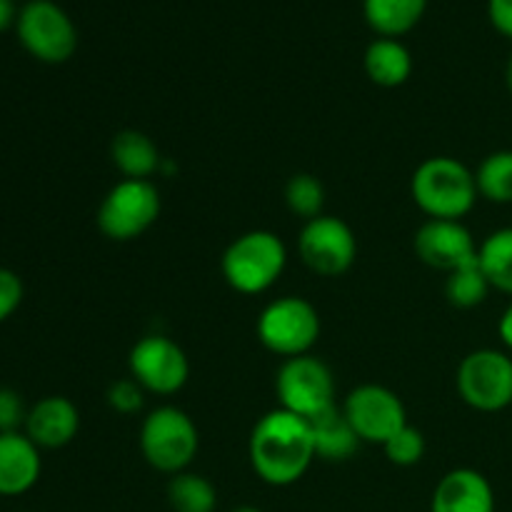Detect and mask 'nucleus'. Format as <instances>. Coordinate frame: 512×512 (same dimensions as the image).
Wrapping results in <instances>:
<instances>
[{
    "instance_id": "nucleus-1",
    "label": "nucleus",
    "mask_w": 512,
    "mask_h": 512,
    "mask_svg": "<svg viewBox=\"0 0 512 512\" xmlns=\"http://www.w3.org/2000/svg\"><path fill=\"white\" fill-rule=\"evenodd\" d=\"M248 458L255 475L273 488L298 483L315 460L313 433L308 420L290 410L275 408L253 425Z\"/></svg>"
},
{
    "instance_id": "nucleus-2",
    "label": "nucleus",
    "mask_w": 512,
    "mask_h": 512,
    "mask_svg": "<svg viewBox=\"0 0 512 512\" xmlns=\"http://www.w3.org/2000/svg\"><path fill=\"white\" fill-rule=\"evenodd\" d=\"M410 195L428 220H463L480 198L473 170L450 155L423 160L410 178Z\"/></svg>"
},
{
    "instance_id": "nucleus-3",
    "label": "nucleus",
    "mask_w": 512,
    "mask_h": 512,
    "mask_svg": "<svg viewBox=\"0 0 512 512\" xmlns=\"http://www.w3.org/2000/svg\"><path fill=\"white\" fill-rule=\"evenodd\" d=\"M288 265V248L270 230L238 235L220 258L225 283L243 295H260L273 288Z\"/></svg>"
},
{
    "instance_id": "nucleus-4",
    "label": "nucleus",
    "mask_w": 512,
    "mask_h": 512,
    "mask_svg": "<svg viewBox=\"0 0 512 512\" xmlns=\"http://www.w3.org/2000/svg\"><path fill=\"white\" fill-rule=\"evenodd\" d=\"M200 450L198 425L185 410L160 405L140 425V453L158 473L178 475L190 468Z\"/></svg>"
},
{
    "instance_id": "nucleus-5",
    "label": "nucleus",
    "mask_w": 512,
    "mask_h": 512,
    "mask_svg": "<svg viewBox=\"0 0 512 512\" xmlns=\"http://www.w3.org/2000/svg\"><path fill=\"white\" fill-rule=\"evenodd\" d=\"M258 340L265 350L278 358H300L310 355L313 345L320 338V313L310 300L300 295H285L273 300L260 313Z\"/></svg>"
},
{
    "instance_id": "nucleus-6",
    "label": "nucleus",
    "mask_w": 512,
    "mask_h": 512,
    "mask_svg": "<svg viewBox=\"0 0 512 512\" xmlns=\"http://www.w3.org/2000/svg\"><path fill=\"white\" fill-rule=\"evenodd\" d=\"M160 218V193L150 180H120L98 208V228L115 243L140 238Z\"/></svg>"
},
{
    "instance_id": "nucleus-7",
    "label": "nucleus",
    "mask_w": 512,
    "mask_h": 512,
    "mask_svg": "<svg viewBox=\"0 0 512 512\" xmlns=\"http://www.w3.org/2000/svg\"><path fill=\"white\" fill-rule=\"evenodd\" d=\"M455 385L473 410L500 413L512 405V358L495 348L473 350L460 360Z\"/></svg>"
},
{
    "instance_id": "nucleus-8",
    "label": "nucleus",
    "mask_w": 512,
    "mask_h": 512,
    "mask_svg": "<svg viewBox=\"0 0 512 512\" xmlns=\"http://www.w3.org/2000/svg\"><path fill=\"white\" fill-rule=\"evenodd\" d=\"M275 395L283 410L313 420L335 408V378L328 365L313 355L283 360L275 373Z\"/></svg>"
},
{
    "instance_id": "nucleus-9",
    "label": "nucleus",
    "mask_w": 512,
    "mask_h": 512,
    "mask_svg": "<svg viewBox=\"0 0 512 512\" xmlns=\"http://www.w3.org/2000/svg\"><path fill=\"white\" fill-rule=\"evenodd\" d=\"M18 38L33 58L65 63L78 48L73 20L53 0H30L18 13Z\"/></svg>"
},
{
    "instance_id": "nucleus-10",
    "label": "nucleus",
    "mask_w": 512,
    "mask_h": 512,
    "mask_svg": "<svg viewBox=\"0 0 512 512\" xmlns=\"http://www.w3.org/2000/svg\"><path fill=\"white\" fill-rule=\"evenodd\" d=\"M298 250L303 263L323 278H338L353 268L358 258V238L343 218L318 215L300 230Z\"/></svg>"
},
{
    "instance_id": "nucleus-11",
    "label": "nucleus",
    "mask_w": 512,
    "mask_h": 512,
    "mask_svg": "<svg viewBox=\"0 0 512 512\" xmlns=\"http://www.w3.org/2000/svg\"><path fill=\"white\" fill-rule=\"evenodd\" d=\"M130 378L155 395H175L190 378V363L185 350L165 335H145L128 355Z\"/></svg>"
},
{
    "instance_id": "nucleus-12",
    "label": "nucleus",
    "mask_w": 512,
    "mask_h": 512,
    "mask_svg": "<svg viewBox=\"0 0 512 512\" xmlns=\"http://www.w3.org/2000/svg\"><path fill=\"white\" fill-rule=\"evenodd\" d=\"M345 418L363 443L385 445L398 430L408 425V410L398 393L385 385H358L343 403Z\"/></svg>"
},
{
    "instance_id": "nucleus-13",
    "label": "nucleus",
    "mask_w": 512,
    "mask_h": 512,
    "mask_svg": "<svg viewBox=\"0 0 512 512\" xmlns=\"http://www.w3.org/2000/svg\"><path fill=\"white\" fill-rule=\"evenodd\" d=\"M413 248L425 265L443 273L478 260V243L463 220H425L415 233Z\"/></svg>"
},
{
    "instance_id": "nucleus-14",
    "label": "nucleus",
    "mask_w": 512,
    "mask_h": 512,
    "mask_svg": "<svg viewBox=\"0 0 512 512\" xmlns=\"http://www.w3.org/2000/svg\"><path fill=\"white\" fill-rule=\"evenodd\" d=\"M495 490L480 470L455 468L435 485L430 512H495Z\"/></svg>"
},
{
    "instance_id": "nucleus-15",
    "label": "nucleus",
    "mask_w": 512,
    "mask_h": 512,
    "mask_svg": "<svg viewBox=\"0 0 512 512\" xmlns=\"http://www.w3.org/2000/svg\"><path fill=\"white\" fill-rule=\"evenodd\" d=\"M78 430V408L73 400L63 398V395H48V398L38 400L25 418V435L45 450L65 448L68 443H73Z\"/></svg>"
},
{
    "instance_id": "nucleus-16",
    "label": "nucleus",
    "mask_w": 512,
    "mask_h": 512,
    "mask_svg": "<svg viewBox=\"0 0 512 512\" xmlns=\"http://www.w3.org/2000/svg\"><path fill=\"white\" fill-rule=\"evenodd\" d=\"M40 448L23 433H0V495L18 498L38 483Z\"/></svg>"
},
{
    "instance_id": "nucleus-17",
    "label": "nucleus",
    "mask_w": 512,
    "mask_h": 512,
    "mask_svg": "<svg viewBox=\"0 0 512 512\" xmlns=\"http://www.w3.org/2000/svg\"><path fill=\"white\" fill-rule=\"evenodd\" d=\"M308 425L313 433L315 458L325 460V463H345L358 453L360 443H363L338 405L315 415L313 420H308Z\"/></svg>"
},
{
    "instance_id": "nucleus-18",
    "label": "nucleus",
    "mask_w": 512,
    "mask_h": 512,
    "mask_svg": "<svg viewBox=\"0 0 512 512\" xmlns=\"http://www.w3.org/2000/svg\"><path fill=\"white\" fill-rule=\"evenodd\" d=\"M110 158L113 165L128 180H150L163 165L160 150L153 140L140 130H123L110 143Z\"/></svg>"
},
{
    "instance_id": "nucleus-19",
    "label": "nucleus",
    "mask_w": 512,
    "mask_h": 512,
    "mask_svg": "<svg viewBox=\"0 0 512 512\" xmlns=\"http://www.w3.org/2000/svg\"><path fill=\"white\" fill-rule=\"evenodd\" d=\"M365 73L380 88H398L413 73V55L398 38H378L365 50Z\"/></svg>"
},
{
    "instance_id": "nucleus-20",
    "label": "nucleus",
    "mask_w": 512,
    "mask_h": 512,
    "mask_svg": "<svg viewBox=\"0 0 512 512\" xmlns=\"http://www.w3.org/2000/svg\"><path fill=\"white\" fill-rule=\"evenodd\" d=\"M428 0H363L365 20L383 38L410 33L423 18Z\"/></svg>"
},
{
    "instance_id": "nucleus-21",
    "label": "nucleus",
    "mask_w": 512,
    "mask_h": 512,
    "mask_svg": "<svg viewBox=\"0 0 512 512\" xmlns=\"http://www.w3.org/2000/svg\"><path fill=\"white\" fill-rule=\"evenodd\" d=\"M478 260L490 288L512 298V228L490 233L478 245Z\"/></svg>"
},
{
    "instance_id": "nucleus-22",
    "label": "nucleus",
    "mask_w": 512,
    "mask_h": 512,
    "mask_svg": "<svg viewBox=\"0 0 512 512\" xmlns=\"http://www.w3.org/2000/svg\"><path fill=\"white\" fill-rule=\"evenodd\" d=\"M168 503L175 512H215L218 490L198 473H178L168 483Z\"/></svg>"
},
{
    "instance_id": "nucleus-23",
    "label": "nucleus",
    "mask_w": 512,
    "mask_h": 512,
    "mask_svg": "<svg viewBox=\"0 0 512 512\" xmlns=\"http://www.w3.org/2000/svg\"><path fill=\"white\" fill-rule=\"evenodd\" d=\"M480 198L495 205L512 203V150H495L475 170Z\"/></svg>"
},
{
    "instance_id": "nucleus-24",
    "label": "nucleus",
    "mask_w": 512,
    "mask_h": 512,
    "mask_svg": "<svg viewBox=\"0 0 512 512\" xmlns=\"http://www.w3.org/2000/svg\"><path fill=\"white\" fill-rule=\"evenodd\" d=\"M490 290L493 288H490L488 278H485L483 268H480V260H473V263L453 270V273H448V280H445V298H448L450 305L460 310L483 305Z\"/></svg>"
},
{
    "instance_id": "nucleus-25",
    "label": "nucleus",
    "mask_w": 512,
    "mask_h": 512,
    "mask_svg": "<svg viewBox=\"0 0 512 512\" xmlns=\"http://www.w3.org/2000/svg\"><path fill=\"white\" fill-rule=\"evenodd\" d=\"M285 203H288L290 213L303 218L305 223L318 215H323L325 208V188L315 175L298 173L288 180L285 185Z\"/></svg>"
},
{
    "instance_id": "nucleus-26",
    "label": "nucleus",
    "mask_w": 512,
    "mask_h": 512,
    "mask_svg": "<svg viewBox=\"0 0 512 512\" xmlns=\"http://www.w3.org/2000/svg\"><path fill=\"white\" fill-rule=\"evenodd\" d=\"M383 450L390 463L398 465V468H410L425 458V438L418 428L408 423L383 445Z\"/></svg>"
},
{
    "instance_id": "nucleus-27",
    "label": "nucleus",
    "mask_w": 512,
    "mask_h": 512,
    "mask_svg": "<svg viewBox=\"0 0 512 512\" xmlns=\"http://www.w3.org/2000/svg\"><path fill=\"white\" fill-rule=\"evenodd\" d=\"M145 390L133 378L115 380L108 390V405L120 415H133L143 408Z\"/></svg>"
},
{
    "instance_id": "nucleus-28",
    "label": "nucleus",
    "mask_w": 512,
    "mask_h": 512,
    "mask_svg": "<svg viewBox=\"0 0 512 512\" xmlns=\"http://www.w3.org/2000/svg\"><path fill=\"white\" fill-rule=\"evenodd\" d=\"M25 405L15 390L0 388V433H18L20 425H25Z\"/></svg>"
},
{
    "instance_id": "nucleus-29",
    "label": "nucleus",
    "mask_w": 512,
    "mask_h": 512,
    "mask_svg": "<svg viewBox=\"0 0 512 512\" xmlns=\"http://www.w3.org/2000/svg\"><path fill=\"white\" fill-rule=\"evenodd\" d=\"M23 303V280L8 268H0V323L8 320Z\"/></svg>"
},
{
    "instance_id": "nucleus-30",
    "label": "nucleus",
    "mask_w": 512,
    "mask_h": 512,
    "mask_svg": "<svg viewBox=\"0 0 512 512\" xmlns=\"http://www.w3.org/2000/svg\"><path fill=\"white\" fill-rule=\"evenodd\" d=\"M488 18L500 35L512 40V0H488Z\"/></svg>"
},
{
    "instance_id": "nucleus-31",
    "label": "nucleus",
    "mask_w": 512,
    "mask_h": 512,
    "mask_svg": "<svg viewBox=\"0 0 512 512\" xmlns=\"http://www.w3.org/2000/svg\"><path fill=\"white\" fill-rule=\"evenodd\" d=\"M498 335H500V340H503L505 348L512 350V303L503 310V315H500Z\"/></svg>"
},
{
    "instance_id": "nucleus-32",
    "label": "nucleus",
    "mask_w": 512,
    "mask_h": 512,
    "mask_svg": "<svg viewBox=\"0 0 512 512\" xmlns=\"http://www.w3.org/2000/svg\"><path fill=\"white\" fill-rule=\"evenodd\" d=\"M15 20V5L13 0H0V33L10 28V23Z\"/></svg>"
},
{
    "instance_id": "nucleus-33",
    "label": "nucleus",
    "mask_w": 512,
    "mask_h": 512,
    "mask_svg": "<svg viewBox=\"0 0 512 512\" xmlns=\"http://www.w3.org/2000/svg\"><path fill=\"white\" fill-rule=\"evenodd\" d=\"M505 83H508V90L512 93V53L508 58V65H505Z\"/></svg>"
},
{
    "instance_id": "nucleus-34",
    "label": "nucleus",
    "mask_w": 512,
    "mask_h": 512,
    "mask_svg": "<svg viewBox=\"0 0 512 512\" xmlns=\"http://www.w3.org/2000/svg\"><path fill=\"white\" fill-rule=\"evenodd\" d=\"M233 512H263V510H258V508H250V505H243V508H238V510H233Z\"/></svg>"
}]
</instances>
